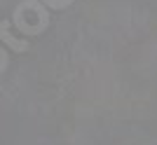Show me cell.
Instances as JSON below:
<instances>
[{"label":"cell","mask_w":157,"mask_h":145,"mask_svg":"<svg viewBox=\"0 0 157 145\" xmlns=\"http://www.w3.org/2000/svg\"><path fill=\"white\" fill-rule=\"evenodd\" d=\"M0 42H5L12 52L17 54H24L28 52V42L26 40H19V38H14L12 33H10V21L7 19H0Z\"/></svg>","instance_id":"1"},{"label":"cell","mask_w":157,"mask_h":145,"mask_svg":"<svg viewBox=\"0 0 157 145\" xmlns=\"http://www.w3.org/2000/svg\"><path fill=\"white\" fill-rule=\"evenodd\" d=\"M71 2L73 0H42V5H47V9H63Z\"/></svg>","instance_id":"2"},{"label":"cell","mask_w":157,"mask_h":145,"mask_svg":"<svg viewBox=\"0 0 157 145\" xmlns=\"http://www.w3.org/2000/svg\"><path fill=\"white\" fill-rule=\"evenodd\" d=\"M7 61H10V59H7V52L2 49V47H0V75L7 70Z\"/></svg>","instance_id":"3"}]
</instances>
